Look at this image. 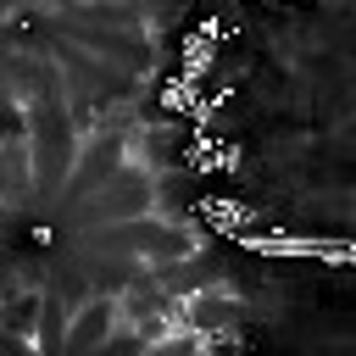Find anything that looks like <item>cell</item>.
Returning <instances> with one entry per match:
<instances>
[{"mask_svg":"<svg viewBox=\"0 0 356 356\" xmlns=\"http://www.w3.org/2000/svg\"><path fill=\"white\" fill-rule=\"evenodd\" d=\"M161 206V184L150 172H134L122 167L111 184H100L83 206H78V222L95 234V228H117V222H139V217H156Z\"/></svg>","mask_w":356,"mask_h":356,"instance_id":"7a4b0ae2","label":"cell"},{"mask_svg":"<svg viewBox=\"0 0 356 356\" xmlns=\"http://www.w3.org/2000/svg\"><path fill=\"white\" fill-rule=\"evenodd\" d=\"M139 350H145V345H139V334H128V328H117V334H111V339H106V345H100L95 356H139Z\"/></svg>","mask_w":356,"mask_h":356,"instance_id":"9c48e42d","label":"cell"},{"mask_svg":"<svg viewBox=\"0 0 356 356\" xmlns=\"http://www.w3.org/2000/svg\"><path fill=\"white\" fill-rule=\"evenodd\" d=\"M111 334H117V300H111V295H89V300L67 317L61 356H95Z\"/></svg>","mask_w":356,"mask_h":356,"instance_id":"277c9868","label":"cell"},{"mask_svg":"<svg viewBox=\"0 0 356 356\" xmlns=\"http://www.w3.org/2000/svg\"><path fill=\"white\" fill-rule=\"evenodd\" d=\"M33 195V161H28V134L0 139V200L22 206Z\"/></svg>","mask_w":356,"mask_h":356,"instance_id":"8992f818","label":"cell"},{"mask_svg":"<svg viewBox=\"0 0 356 356\" xmlns=\"http://www.w3.org/2000/svg\"><path fill=\"white\" fill-rule=\"evenodd\" d=\"M245 317H250V306H245V300L222 284V289H206V295L184 300L178 328H189V334H200V339H222V334H234Z\"/></svg>","mask_w":356,"mask_h":356,"instance_id":"3957f363","label":"cell"},{"mask_svg":"<svg viewBox=\"0 0 356 356\" xmlns=\"http://www.w3.org/2000/svg\"><path fill=\"white\" fill-rule=\"evenodd\" d=\"M78 145L83 134L72 128L67 106H28V161H33V195L44 200H61L67 178H72V161H78Z\"/></svg>","mask_w":356,"mask_h":356,"instance_id":"6da1fadb","label":"cell"},{"mask_svg":"<svg viewBox=\"0 0 356 356\" xmlns=\"http://www.w3.org/2000/svg\"><path fill=\"white\" fill-rule=\"evenodd\" d=\"M150 278L184 306V300H195V295H206V289H222L228 278H222V267H211L206 256H189V261H172V267H150Z\"/></svg>","mask_w":356,"mask_h":356,"instance_id":"5b68a950","label":"cell"},{"mask_svg":"<svg viewBox=\"0 0 356 356\" xmlns=\"http://www.w3.org/2000/svg\"><path fill=\"white\" fill-rule=\"evenodd\" d=\"M67 317H72V306H67L56 289H44V295H39V328H33V350H39V356H61Z\"/></svg>","mask_w":356,"mask_h":356,"instance_id":"52a82bcc","label":"cell"},{"mask_svg":"<svg viewBox=\"0 0 356 356\" xmlns=\"http://www.w3.org/2000/svg\"><path fill=\"white\" fill-rule=\"evenodd\" d=\"M200 334H189V328H172V334H161V339H150L139 356H200Z\"/></svg>","mask_w":356,"mask_h":356,"instance_id":"ba28073f","label":"cell"},{"mask_svg":"<svg viewBox=\"0 0 356 356\" xmlns=\"http://www.w3.org/2000/svg\"><path fill=\"white\" fill-rule=\"evenodd\" d=\"M200 356H234V345H228V339H206V345H200Z\"/></svg>","mask_w":356,"mask_h":356,"instance_id":"30bf717a","label":"cell"}]
</instances>
